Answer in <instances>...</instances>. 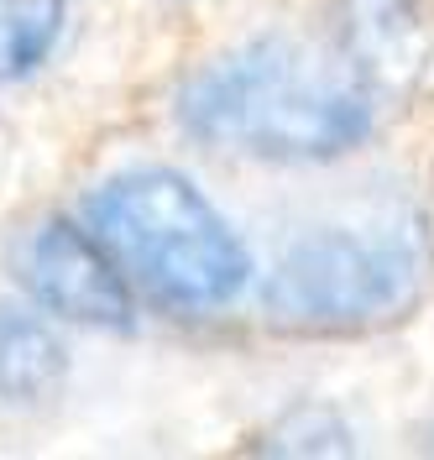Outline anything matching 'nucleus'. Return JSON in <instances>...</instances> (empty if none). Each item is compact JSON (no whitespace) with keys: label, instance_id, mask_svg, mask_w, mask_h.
Instances as JSON below:
<instances>
[{"label":"nucleus","instance_id":"20e7f679","mask_svg":"<svg viewBox=\"0 0 434 460\" xmlns=\"http://www.w3.org/2000/svg\"><path fill=\"white\" fill-rule=\"evenodd\" d=\"M22 278L31 298L89 330H131V288L100 235L74 220H48L22 246Z\"/></svg>","mask_w":434,"mask_h":460},{"label":"nucleus","instance_id":"f03ea898","mask_svg":"<svg viewBox=\"0 0 434 460\" xmlns=\"http://www.w3.org/2000/svg\"><path fill=\"white\" fill-rule=\"evenodd\" d=\"M84 220L126 283L146 288L178 314H215L235 304L252 278L241 235L183 172H116L84 199Z\"/></svg>","mask_w":434,"mask_h":460},{"label":"nucleus","instance_id":"6e6552de","mask_svg":"<svg viewBox=\"0 0 434 460\" xmlns=\"http://www.w3.org/2000/svg\"><path fill=\"white\" fill-rule=\"evenodd\" d=\"M267 450H283V456H346V450H350V434L341 429L330 413L304 408V413H293L288 424L278 429V439H272Z\"/></svg>","mask_w":434,"mask_h":460},{"label":"nucleus","instance_id":"f257e3e1","mask_svg":"<svg viewBox=\"0 0 434 460\" xmlns=\"http://www.w3.org/2000/svg\"><path fill=\"white\" fill-rule=\"evenodd\" d=\"M178 120L189 137L231 157L324 163L346 157L372 131V79L356 58L293 37H257L183 84Z\"/></svg>","mask_w":434,"mask_h":460},{"label":"nucleus","instance_id":"0eeeda50","mask_svg":"<svg viewBox=\"0 0 434 460\" xmlns=\"http://www.w3.org/2000/svg\"><path fill=\"white\" fill-rule=\"evenodd\" d=\"M63 31V0H0V84L37 74Z\"/></svg>","mask_w":434,"mask_h":460},{"label":"nucleus","instance_id":"7ed1b4c3","mask_svg":"<svg viewBox=\"0 0 434 460\" xmlns=\"http://www.w3.org/2000/svg\"><path fill=\"white\" fill-rule=\"evenodd\" d=\"M434 278V246L408 215L367 226H324L298 235L272 283L267 314L309 335H361L382 330L424 298Z\"/></svg>","mask_w":434,"mask_h":460},{"label":"nucleus","instance_id":"39448f33","mask_svg":"<svg viewBox=\"0 0 434 460\" xmlns=\"http://www.w3.org/2000/svg\"><path fill=\"white\" fill-rule=\"evenodd\" d=\"M68 376L63 341L27 309L0 304V402L5 408H31L48 402Z\"/></svg>","mask_w":434,"mask_h":460},{"label":"nucleus","instance_id":"423d86ee","mask_svg":"<svg viewBox=\"0 0 434 460\" xmlns=\"http://www.w3.org/2000/svg\"><path fill=\"white\" fill-rule=\"evenodd\" d=\"M350 58L356 68L376 79V74H408L419 58V27L408 16V0H356L350 11Z\"/></svg>","mask_w":434,"mask_h":460}]
</instances>
